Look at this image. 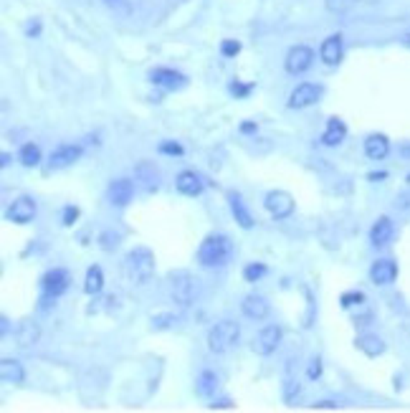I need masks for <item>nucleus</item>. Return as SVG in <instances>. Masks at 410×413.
<instances>
[{"label":"nucleus","instance_id":"1a4fd4ad","mask_svg":"<svg viewBox=\"0 0 410 413\" xmlns=\"http://www.w3.org/2000/svg\"><path fill=\"white\" fill-rule=\"evenodd\" d=\"M84 155V147L82 145H58L49 158V167L51 170H66L71 167L74 163H79Z\"/></svg>","mask_w":410,"mask_h":413},{"label":"nucleus","instance_id":"20e7f679","mask_svg":"<svg viewBox=\"0 0 410 413\" xmlns=\"http://www.w3.org/2000/svg\"><path fill=\"white\" fill-rule=\"evenodd\" d=\"M238 340H241L238 322H233V319H221V322H215L208 332V350L215 352V355H223V352H228L231 348H236Z\"/></svg>","mask_w":410,"mask_h":413},{"label":"nucleus","instance_id":"9b49d317","mask_svg":"<svg viewBox=\"0 0 410 413\" xmlns=\"http://www.w3.org/2000/svg\"><path fill=\"white\" fill-rule=\"evenodd\" d=\"M33 218H36V201H33L31 196H20L8 205V221L25 226V223H31Z\"/></svg>","mask_w":410,"mask_h":413},{"label":"nucleus","instance_id":"c03bdc74","mask_svg":"<svg viewBox=\"0 0 410 413\" xmlns=\"http://www.w3.org/2000/svg\"><path fill=\"white\" fill-rule=\"evenodd\" d=\"M387 178V172L383 170V172H370V175H367V180H373V183H380V180H385Z\"/></svg>","mask_w":410,"mask_h":413},{"label":"nucleus","instance_id":"ddd939ff","mask_svg":"<svg viewBox=\"0 0 410 413\" xmlns=\"http://www.w3.org/2000/svg\"><path fill=\"white\" fill-rule=\"evenodd\" d=\"M134 180L145 193H155L160 188V170L155 167V163L142 160V163L134 165Z\"/></svg>","mask_w":410,"mask_h":413},{"label":"nucleus","instance_id":"dca6fc26","mask_svg":"<svg viewBox=\"0 0 410 413\" xmlns=\"http://www.w3.org/2000/svg\"><path fill=\"white\" fill-rule=\"evenodd\" d=\"M342 56H345V41H342V36L340 33L327 36V39L322 41V49H319V58H322L327 66H337L342 61Z\"/></svg>","mask_w":410,"mask_h":413},{"label":"nucleus","instance_id":"7ed1b4c3","mask_svg":"<svg viewBox=\"0 0 410 413\" xmlns=\"http://www.w3.org/2000/svg\"><path fill=\"white\" fill-rule=\"evenodd\" d=\"M66 289H69V272H66V269L56 267V269H51V272H46L44 277H41V305H38V310L41 312L51 310V305H56V299L61 297Z\"/></svg>","mask_w":410,"mask_h":413},{"label":"nucleus","instance_id":"c756f323","mask_svg":"<svg viewBox=\"0 0 410 413\" xmlns=\"http://www.w3.org/2000/svg\"><path fill=\"white\" fill-rule=\"evenodd\" d=\"M367 302L365 292H360V289H350V292H345L340 297V307L342 310H352V307H362Z\"/></svg>","mask_w":410,"mask_h":413},{"label":"nucleus","instance_id":"79ce46f5","mask_svg":"<svg viewBox=\"0 0 410 413\" xmlns=\"http://www.w3.org/2000/svg\"><path fill=\"white\" fill-rule=\"evenodd\" d=\"M238 129H241V134H256V129L259 127H256V122H243Z\"/></svg>","mask_w":410,"mask_h":413},{"label":"nucleus","instance_id":"37998d69","mask_svg":"<svg viewBox=\"0 0 410 413\" xmlns=\"http://www.w3.org/2000/svg\"><path fill=\"white\" fill-rule=\"evenodd\" d=\"M370 322H373V314H370V312L362 314V317H354V324H357V327H367Z\"/></svg>","mask_w":410,"mask_h":413},{"label":"nucleus","instance_id":"6ab92c4d","mask_svg":"<svg viewBox=\"0 0 410 413\" xmlns=\"http://www.w3.org/2000/svg\"><path fill=\"white\" fill-rule=\"evenodd\" d=\"M175 188H177V193H183V196L196 198V196H200L203 193L205 183H203V178L198 175L196 170H183L175 178Z\"/></svg>","mask_w":410,"mask_h":413},{"label":"nucleus","instance_id":"a18cd8bd","mask_svg":"<svg viewBox=\"0 0 410 413\" xmlns=\"http://www.w3.org/2000/svg\"><path fill=\"white\" fill-rule=\"evenodd\" d=\"M340 403H335V400H319V403H314V408H337Z\"/></svg>","mask_w":410,"mask_h":413},{"label":"nucleus","instance_id":"2f4dec72","mask_svg":"<svg viewBox=\"0 0 410 413\" xmlns=\"http://www.w3.org/2000/svg\"><path fill=\"white\" fill-rule=\"evenodd\" d=\"M158 153L160 155H170V158H183L185 155V147L175 140H162L158 145Z\"/></svg>","mask_w":410,"mask_h":413},{"label":"nucleus","instance_id":"bb28decb","mask_svg":"<svg viewBox=\"0 0 410 413\" xmlns=\"http://www.w3.org/2000/svg\"><path fill=\"white\" fill-rule=\"evenodd\" d=\"M18 160H20V165H25V167H38L41 165V147L33 145V142H25L18 150Z\"/></svg>","mask_w":410,"mask_h":413},{"label":"nucleus","instance_id":"f3484780","mask_svg":"<svg viewBox=\"0 0 410 413\" xmlns=\"http://www.w3.org/2000/svg\"><path fill=\"white\" fill-rule=\"evenodd\" d=\"M134 198V183L129 178H117L112 180V185H109V201H112V205H117V208H124L129 201Z\"/></svg>","mask_w":410,"mask_h":413},{"label":"nucleus","instance_id":"a211bd4d","mask_svg":"<svg viewBox=\"0 0 410 413\" xmlns=\"http://www.w3.org/2000/svg\"><path fill=\"white\" fill-rule=\"evenodd\" d=\"M228 208H231V216L236 218V223H238L241 229H253V216H251V210H248V205L243 203V198L238 196V193H228Z\"/></svg>","mask_w":410,"mask_h":413},{"label":"nucleus","instance_id":"0eeeda50","mask_svg":"<svg viewBox=\"0 0 410 413\" xmlns=\"http://www.w3.org/2000/svg\"><path fill=\"white\" fill-rule=\"evenodd\" d=\"M264 208L269 210V216L276 218V221H286V218L294 213V198L286 191H271V193H266Z\"/></svg>","mask_w":410,"mask_h":413},{"label":"nucleus","instance_id":"c85d7f7f","mask_svg":"<svg viewBox=\"0 0 410 413\" xmlns=\"http://www.w3.org/2000/svg\"><path fill=\"white\" fill-rule=\"evenodd\" d=\"M269 274V267L266 264H261V261H253V264H248V267H243V281H248V284H256V281H261Z\"/></svg>","mask_w":410,"mask_h":413},{"label":"nucleus","instance_id":"a19ab883","mask_svg":"<svg viewBox=\"0 0 410 413\" xmlns=\"http://www.w3.org/2000/svg\"><path fill=\"white\" fill-rule=\"evenodd\" d=\"M213 403H210V408H231L233 403H231V398H210Z\"/></svg>","mask_w":410,"mask_h":413},{"label":"nucleus","instance_id":"473e14b6","mask_svg":"<svg viewBox=\"0 0 410 413\" xmlns=\"http://www.w3.org/2000/svg\"><path fill=\"white\" fill-rule=\"evenodd\" d=\"M177 322H180V317H177V314H170V312L155 314V317H152V327H155V330H170V327H175Z\"/></svg>","mask_w":410,"mask_h":413},{"label":"nucleus","instance_id":"b1692460","mask_svg":"<svg viewBox=\"0 0 410 413\" xmlns=\"http://www.w3.org/2000/svg\"><path fill=\"white\" fill-rule=\"evenodd\" d=\"M196 393L200 395V398H215V393H218V375H215L213 370H203V373L198 375Z\"/></svg>","mask_w":410,"mask_h":413},{"label":"nucleus","instance_id":"5701e85b","mask_svg":"<svg viewBox=\"0 0 410 413\" xmlns=\"http://www.w3.org/2000/svg\"><path fill=\"white\" fill-rule=\"evenodd\" d=\"M354 345H357V350H360L362 355H367V357L385 355V350H387V345L383 343V337L370 335V332H365V335L357 337V340H354Z\"/></svg>","mask_w":410,"mask_h":413},{"label":"nucleus","instance_id":"a878e982","mask_svg":"<svg viewBox=\"0 0 410 413\" xmlns=\"http://www.w3.org/2000/svg\"><path fill=\"white\" fill-rule=\"evenodd\" d=\"M101 289H104V272H101V267H89L87 277H84V292L89 297H96V294H101Z\"/></svg>","mask_w":410,"mask_h":413},{"label":"nucleus","instance_id":"9d476101","mask_svg":"<svg viewBox=\"0 0 410 413\" xmlns=\"http://www.w3.org/2000/svg\"><path fill=\"white\" fill-rule=\"evenodd\" d=\"M150 82L167 91H177V89H183V87H188V77H185V74H180V71H175V69H165V66L150 71Z\"/></svg>","mask_w":410,"mask_h":413},{"label":"nucleus","instance_id":"8fccbe9b","mask_svg":"<svg viewBox=\"0 0 410 413\" xmlns=\"http://www.w3.org/2000/svg\"><path fill=\"white\" fill-rule=\"evenodd\" d=\"M408 185H410V175H408Z\"/></svg>","mask_w":410,"mask_h":413},{"label":"nucleus","instance_id":"4c0bfd02","mask_svg":"<svg viewBox=\"0 0 410 413\" xmlns=\"http://www.w3.org/2000/svg\"><path fill=\"white\" fill-rule=\"evenodd\" d=\"M238 51H241V44H238V41L228 39V41H223V44H221V53H223L226 58H233Z\"/></svg>","mask_w":410,"mask_h":413},{"label":"nucleus","instance_id":"f8f14e48","mask_svg":"<svg viewBox=\"0 0 410 413\" xmlns=\"http://www.w3.org/2000/svg\"><path fill=\"white\" fill-rule=\"evenodd\" d=\"M319 96H322V87L304 82L289 94V107L291 109H307V107H312V104L319 102Z\"/></svg>","mask_w":410,"mask_h":413},{"label":"nucleus","instance_id":"f257e3e1","mask_svg":"<svg viewBox=\"0 0 410 413\" xmlns=\"http://www.w3.org/2000/svg\"><path fill=\"white\" fill-rule=\"evenodd\" d=\"M233 256V243L226 234H210L203 239V243L198 246V264L205 269H221L226 267Z\"/></svg>","mask_w":410,"mask_h":413},{"label":"nucleus","instance_id":"7c9ffc66","mask_svg":"<svg viewBox=\"0 0 410 413\" xmlns=\"http://www.w3.org/2000/svg\"><path fill=\"white\" fill-rule=\"evenodd\" d=\"M299 393H302V386H299L294 378H286V381L281 383V398H284V403H294Z\"/></svg>","mask_w":410,"mask_h":413},{"label":"nucleus","instance_id":"f03ea898","mask_svg":"<svg viewBox=\"0 0 410 413\" xmlns=\"http://www.w3.org/2000/svg\"><path fill=\"white\" fill-rule=\"evenodd\" d=\"M124 277L137 286L150 284L155 277V254L150 248L137 246L124 256Z\"/></svg>","mask_w":410,"mask_h":413},{"label":"nucleus","instance_id":"e433bc0d","mask_svg":"<svg viewBox=\"0 0 410 413\" xmlns=\"http://www.w3.org/2000/svg\"><path fill=\"white\" fill-rule=\"evenodd\" d=\"M322 370H324L322 360H319V357H312L309 368H307V378H309V381H319V378H322Z\"/></svg>","mask_w":410,"mask_h":413},{"label":"nucleus","instance_id":"de8ad7c7","mask_svg":"<svg viewBox=\"0 0 410 413\" xmlns=\"http://www.w3.org/2000/svg\"><path fill=\"white\" fill-rule=\"evenodd\" d=\"M400 153H403L405 158H410V145H403V147H400Z\"/></svg>","mask_w":410,"mask_h":413},{"label":"nucleus","instance_id":"423d86ee","mask_svg":"<svg viewBox=\"0 0 410 413\" xmlns=\"http://www.w3.org/2000/svg\"><path fill=\"white\" fill-rule=\"evenodd\" d=\"M281 340H284V330L278 324H266L264 330L253 337V352L261 357L274 355L278 350V345H281Z\"/></svg>","mask_w":410,"mask_h":413},{"label":"nucleus","instance_id":"2eb2a0df","mask_svg":"<svg viewBox=\"0 0 410 413\" xmlns=\"http://www.w3.org/2000/svg\"><path fill=\"white\" fill-rule=\"evenodd\" d=\"M241 312H243V317L253 319V322H261V319L269 317L271 305H269L266 297H261V294H246L243 302H241Z\"/></svg>","mask_w":410,"mask_h":413},{"label":"nucleus","instance_id":"ea45409f","mask_svg":"<svg viewBox=\"0 0 410 413\" xmlns=\"http://www.w3.org/2000/svg\"><path fill=\"white\" fill-rule=\"evenodd\" d=\"M354 0H327V8L329 11H345V8L352 6Z\"/></svg>","mask_w":410,"mask_h":413},{"label":"nucleus","instance_id":"49530a36","mask_svg":"<svg viewBox=\"0 0 410 413\" xmlns=\"http://www.w3.org/2000/svg\"><path fill=\"white\" fill-rule=\"evenodd\" d=\"M0 165H3V167H8V165H11V155H8V153H3V155H0Z\"/></svg>","mask_w":410,"mask_h":413},{"label":"nucleus","instance_id":"cd10ccee","mask_svg":"<svg viewBox=\"0 0 410 413\" xmlns=\"http://www.w3.org/2000/svg\"><path fill=\"white\" fill-rule=\"evenodd\" d=\"M38 327L33 322H23L20 324V330H18V345L20 348H33V345L38 343Z\"/></svg>","mask_w":410,"mask_h":413},{"label":"nucleus","instance_id":"6e6552de","mask_svg":"<svg viewBox=\"0 0 410 413\" xmlns=\"http://www.w3.org/2000/svg\"><path fill=\"white\" fill-rule=\"evenodd\" d=\"M312 64H314V51H312L309 46H302V44L291 46L289 53H286V58H284V66L291 77H299V74H304V71H309Z\"/></svg>","mask_w":410,"mask_h":413},{"label":"nucleus","instance_id":"c9c22d12","mask_svg":"<svg viewBox=\"0 0 410 413\" xmlns=\"http://www.w3.org/2000/svg\"><path fill=\"white\" fill-rule=\"evenodd\" d=\"M79 216H82V210L76 208V205H63L61 208V223L63 226H74V223L79 221Z\"/></svg>","mask_w":410,"mask_h":413},{"label":"nucleus","instance_id":"f704fd0d","mask_svg":"<svg viewBox=\"0 0 410 413\" xmlns=\"http://www.w3.org/2000/svg\"><path fill=\"white\" fill-rule=\"evenodd\" d=\"M251 91H253V84H243V82H238V79L228 84V94L236 96V99H246Z\"/></svg>","mask_w":410,"mask_h":413},{"label":"nucleus","instance_id":"58836bf2","mask_svg":"<svg viewBox=\"0 0 410 413\" xmlns=\"http://www.w3.org/2000/svg\"><path fill=\"white\" fill-rule=\"evenodd\" d=\"M25 36H28V39H38V36H41V20H31V23L25 26Z\"/></svg>","mask_w":410,"mask_h":413},{"label":"nucleus","instance_id":"4468645a","mask_svg":"<svg viewBox=\"0 0 410 413\" xmlns=\"http://www.w3.org/2000/svg\"><path fill=\"white\" fill-rule=\"evenodd\" d=\"M398 279V264L392 259H378L370 267V281L378 286H387Z\"/></svg>","mask_w":410,"mask_h":413},{"label":"nucleus","instance_id":"aec40b11","mask_svg":"<svg viewBox=\"0 0 410 413\" xmlns=\"http://www.w3.org/2000/svg\"><path fill=\"white\" fill-rule=\"evenodd\" d=\"M392 236H395V223H392V218L380 216L378 221L373 223V229H370V243H373V246H387V243L392 241Z\"/></svg>","mask_w":410,"mask_h":413},{"label":"nucleus","instance_id":"4be33fe9","mask_svg":"<svg viewBox=\"0 0 410 413\" xmlns=\"http://www.w3.org/2000/svg\"><path fill=\"white\" fill-rule=\"evenodd\" d=\"M345 140H347V125H345L342 120H337V117L327 120V127H324L319 142H322L324 147H337V145H342Z\"/></svg>","mask_w":410,"mask_h":413},{"label":"nucleus","instance_id":"412c9836","mask_svg":"<svg viewBox=\"0 0 410 413\" xmlns=\"http://www.w3.org/2000/svg\"><path fill=\"white\" fill-rule=\"evenodd\" d=\"M387 155H390V140H387L385 134H367L365 137V158L367 160H385Z\"/></svg>","mask_w":410,"mask_h":413},{"label":"nucleus","instance_id":"09e8293b","mask_svg":"<svg viewBox=\"0 0 410 413\" xmlns=\"http://www.w3.org/2000/svg\"><path fill=\"white\" fill-rule=\"evenodd\" d=\"M403 46H408V49H410V31H408V33H405V36H403Z\"/></svg>","mask_w":410,"mask_h":413},{"label":"nucleus","instance_id":"393cba45","mask_svg":"<svg viewBox=\"0 0 410 413\" xmlns=\"http://www.w3.org/2000/svg\"><path fill=\"white\" fill-rule=\"evenodd\" d=\"M0 381L3 383H23L25 381V370L18 360H11V357H3L0 362Z\"/></svg>","mask_w":410,"mask_h":413},{"label":"nucleus","instance_id":"39448f33","mask_svg":"<svg viewBox=\"0 0 410 413\" xmlns=\"http://www.w3.org/2000/svg\"><path fill=\"white\" fill-rule=\"evenodd\" d=\"M170 294L180 307H190L198 297V279L188 269L170 272Z\"/></svg>","mask_w":410,"mask_h":413},{"label":"nucleus","instance_id":"72a5a7b5","mask_svg":"<svg viewBox=\"0 0 410 413\" xmlns=\"http://www.w3.org/2000/svg\"><path fill=\"white\" fill-rule=\"evenodd\" d=\"M122 243V236L117 234V231H104V234L99 236V248L101 251H114V248Z\"/></svg>","mask_w":410,"mask_h":413}]
</instances>
